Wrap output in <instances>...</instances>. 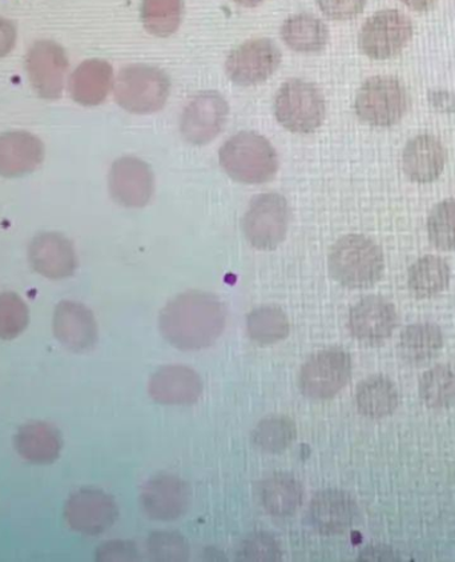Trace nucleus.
<instances>
[{"mask_svg":"<svg viewBox=\"0 0 455 562\" xmlns=\"http://www.w3.org/2000/svg\"><path fill=\"white\" fill-rule=\"evenodd\" d=\"M226 326V305L204 291L180 293L167 303L159 316L161 336L168 345L185 352L214 346Z\"/></svg>","mask_w":455,"mask_h":562,"instance_id":"nucleus-1","label":"nucleus"},{"mask_svg":"<svg viewBox=\"0 0 455 562\" xmlns=\"http://www.w3.org/2000/svg\"><path fill=\"white\" fill-rule=\"evenodd\" d=\"M329 273L349 290H366L383 278L385 261L383 249L364 235H346L330 249Z\"/></svg>","mask_w":455,"mask_h":562,"instance_id":"nucleus-2","label":"nucleus"},{"mask_svg":"<svg viewBox=\"0 0 455 562\" xmlns=\"http://www.w3.org/2000/svg\"><path fill=\"white\" fill-rule=\"evenodd\" d=\"M220 166L230 179L241 184L271 182L278 170V156L265 136L242 131L224 143Z\"/></svg>","mask_w":455,"mask_h":562,"instance_id":"nucleus-3","label":"nucleus"},{"mask_svg":"<svg viewBox=\"0 0 455 562\" xmlns=\"http://www.w3.org/2000/svg\"><path fill=\"white\" fill-rule=\"evenodd\" d=\"M114 92L116 103L130 114H153L163 109L170 98L171 80L158 67L133 65L118 72Z\"/></svg>","mask_w":455,"mask_h":562,"instance_id":"nucleus-4","label":"nucleus"},{"mask_svg":"<svg viewBox=\"0 0 455 562\" xmlns=\"http://www.w3.org/2000/svg\"><path fill=\"white\" fill-rule=\"evenodd\" d=\"M326 99L314 83L303 79L285 82L276 93L273 114L285 130L311 134L326 121Z\"/></svg>","mask_w":455,"mask_h":562,"instance_id":"nucleus-5","label":"nucleus"},{"mask_svg":"<svg viewBox=\"0 0 455 562\" xmlns=\"http://www.w3.org/2000/svg\"><path fill=\"white\" fill-rule=\"evenodd\" d=\"M410 100L405 86L397 78L374 77L361 86L355 97V114L367 126L388 128L407 114Z\"/></svg>","mask_w":455,"mask_h":562,"instance_id":"nucleus-6","label":"nucleus"},{"mask_svg":"<svg viewBox=\"0 0 455 562\" xmlns=\"http://www.w3.org/2000/svg\"><path fill=\"white\" fill-rule=\"evenodd\" d=\"M291 223V210L280 193L268 192L254 196L242 217V233L255 249L273 251L285 240Z\"/></svg>","mask_w":455,"mask_h":562,"instance_id":"nucleus-7","label":"nucleus"},{"mask_svg":"<svg viewBox=\"0 0 455 562\" xmlns=\"http://www.w3.org/2000/svg\"><path fill=\"white\" fill-rule=\"evenodd\" d=\"M353 363L345 349L332 347L311 355L298 374L305 397L329 400L338 396L352 378Z\"/></svg>","mask_w":455,"mask_h":562,"instance_id":"nucleus-8","label":"nucleus"},{"mask_svg":"<svg viewBox=\"0 0 455 562\" xmlns=\"http://www.w3.org/2000/svg\"><path fill=\"white\" fill-rule=\"evenodd\" d=\"M413 36L410 19L397 10H384L367 19L360 31L361 52L374 60L395 58Z\"/></svg>","mask_w":455,"mask_h":562,"instance_id":"nucleus-9","label":"nucleus"},{"mask_svg":"<svg viewBox=\"0 0 455 562\" xmlns=\"http://www.w3.org/2000/svg\"><path fill=\"white\" fill-rule=\"evenodd\" d=\"M282 65V52L271 40L242 43L228 55L226 71L237 86L249 87L266 82Z\"/></svg>","mask_w":455,"mask_h":562,"instance_id":"nucleus-10","label":"nucleus"},{"mask_svg":"<svg viewBox=\"0 0 455 562\" xmlns=\"http://www.w3.org/2000/svg\"><path fill=\"white\" fill-rule=\"evenodd\" d=\"M229 105L221 93L203 91L185 105L180 119V131L193 146L208 145L219 136L228 121Z\"/></svg>","mask_w":455,"mask_h":562,"instance_id":"nucleus-11","label":"nucleus"},{"mask_svg":"<svg viewBox=\"0 0 455 562\" xmlns=\"http://www.w3.org/2000/svg\"><path fill=\"white\" fill-rule=\"evenodd\" d=\"M65 517L75 532L99 536L114 527L118 508L115 498L109 493L102 490L83 488L68 498Z\"/></svg>","mask_w":455,"mask_h":562,"instance_id":"nucleus-12","label":"nucleus"},{"mask_svg":"<svg viewBox=\"0 0 455 562\" xmlns=\"http://www.w3.org/2000/svg\"><path fill=\"white\" fill-rule=\"evenodd\" d=\"M192 499L190 485L170 473L149 479L140 492L143 512L156 521H173L189 510Z\"/></svg>","mask_w":455,"mask_h":562,"instance_id":"nucleus-13","label":"nucleus"},{"mask_svg":"<svg viewBox=\"0 0 455 562\" xmlns=\"http://www.w3.org/2000/svg\"><path fill=\"white\" fill-rule=\"evenodd\" d=\"M68 59L64 47L52 41L34 43L26 55V71L33 89L43 99H59L65 89Z\"/></svg>","mask_w":455,"mask_h":562,"instance_id":"nucleus-14","label":"nucleus"},{"mask_svg":"<svg viewBox=\"0 0 455 562\" xmlns=\"http://www.w3.org/2000/svg\"><path fill=\"white\" fill-rule=\"evenodd\" d=\"M109 186L112 199L127 209L145 207L153 196L155 177L145 160L126 156L111 167Z\"/></svg>","mask_w":455,"mask_h":562,"instance_id":"nucleus-15","label":"nucleus"},{"mask_svg":"<svg viewBox=\"0 0 455 562\" xmlns=\"http://www.w3.org/2000/svg\"><path fill=\"white\" fill-rule=\"evenodd\" d=\"M397 324L395 305L384 297L361 299L349 312V329L352 336L367 347H376L390 339Z\"/></svg>","mask_w":455,"mask_h":562,"instance_id":"nucleus-16","label":"nucleus"},{"mask_svg":"<svg viewBox=\"0 0 455 562\" xmlns=\"http://www.w3.org/2000/svg\"><path fill=\"white\" fill-rule=\"evenodd\" d=\"M201 374L190 367L171 364L159 368L148 381L149 397L160 405H192L203 396Z\"/></svg>","mask_w":455,"mask_h":562,"instance_id":"nucleus-17","label":"nucleus"},{"mask_svg":"<svg viewBox=\"0 0 455 562\" xmlns=\"http://www.w3.org/2000/svg\"><path fill=\"white\" fill-rule=\"evenodd\" d=\"M359 507L345 491L323 490L311 498L308 521L310 527L323 536L345 533L357 521Z\"/></svg>","mask_w":455,"mask_h":562,"instance_id":"nucleus-18","label":"nucleus"},{"mask_svg":"<svg viewBox=\"0 0 455 562\" xmlns=\"http://www.w3.org/2000/svg\"><path fill=\"white\" fill-rule=\"evenodd\" d=\"M54 334L72 352L90 351L98 342L96 318L84 304L65 300L55 310Z\"/></svg>","mask_w":455,"mask_h":562,"instance_id":"nucleus-19","label":"nucleus"},{"mask_svg":"<svg viewBox=\"0 0 455 562\" xmlns=\"http://www.w3.org/2000/svg\"><path fill=\"white\" fill-rule=\"evenodd\" d=\"M29 258L37 273L52 280L71 278L78 268L72 243L60 234L46 233L35 236L30 243Z\"/></svg>","mask_w":455,"mask_h":562,"instance_id":"nucleus-20","label":"nucleus"},{"mask_svg":"<svg viewBox=\"0 0 455 562\" xmlns=\"http://www.w3.org/2000/svg\"><path fill=\"white\" fill-rule=\"evenodd\" d=\"M446 149L432 135H419L408 142L402 153V170L411 182L433 183L444 172Z\"/></svg>","mask_w":455,"mask_h":562,"instance_id":"nucleus-21","label":"nucleus"},{"mask_svg":"<svg viewBox=\"0 0 455 562\" xmlns=\"http://www.w3.org/2000/svg\"><path fill=\"white\" fill-rule=\"evenodd\" d=\"M45 159L39 137L24 131L0 135V177L21 178L34 172Z\"/></svg>","mask_w":455,"mask_h":562,"instance_id":"nucleus-22","label":"nucleus"},{"mask_svg":"<svg viewBox=\"0 0 455 562\" xmlns=\"http://www.w3.org/2000/svg\"><path fill=\"white\" fill-rule=\"evenodd\" d=\"M114 86V70L109 61L90 59L75 70L68 83L71 98L84 108H95L107 99Z\"/></svg>","mask_w":455,"mask_h":562,"instance_id":"nucleus-23","label":"nucleus"},{"mask_svg":"<svg viewBox=\"0 0 455 562\" xmlns=\"http://www.w3.org/2000/svg\"><path fill=\"white\" fill-rule=\"evenodd\" d=\"M16 452L31 464L48 465L59 459L64 441L59 430L47 423H30L18 430Z\"/></svg>","mask_w":455,"mask_h":562,"instance_id":"nucleus-24","label":"nucleus"},{"mask_svg":"<svg viewBox=\"0 0 455 562\" xmlns=\"http://www.w3.org/2000/svg\"><path fill=\"white\" fill-rule=\"evenodd\" d=\"M261 507L276 517H289L300 509L304 491L300 481L289 473H273L259 484Z\"/></svg>","mask_w":455,"mask_h":562,"instance_id":"nucleus-25","label":"nucleus"},{"mask_svg":"<svg viewBox=\"0 0 455 562\" xmlns=\"http://www.w3.org/2000/svg\"><path fill=\"white\" fill-rule=\"evenodd\" d=\"M444 347V334L433 323H417L405 328L398 342L402 360L411 366L428 364Z\"/></svg>","mask_w":455,"mask_h":562,"instance_id":"nucleus-26","label":"nucleus"},{"mask_svg":"<svg viewBox=\"0 0 455 562\" xmlns=\"http://www.w3.org/2000/svg\"><path fill=\"white\" fill-rule=\"evenodd\" d=\"M282 37L286 46L300 54H319L327 47L329 30L321 19L310 14L293 15L283 24Z\"/></svg>","mask_w":455,"mask_h":562,"instance_id":"nucleus-27","label":"nucleus"},{"mask_svg":"<svg viewBox=\"0 0 455 562\" xmlns=\"http://www.w3.org/2000/svg\"><path fill=\"white\" fill-rule=\"evenodd\" d=\"M398 402L400 397L395 383L382 374L367 378L355 391V404L360 414L374 420L395 414Z\"/></svg>","mask_w":455,"mask_h":562,"instance_id":"nucleus-28","label":"nucleus"},{"mask_svg":"<svg viewBox=\"0 0 455 562\" xmlns=\"http://www.w3.org/2000/svg\"><path fill=\"white\" fill-rule=\"evenodd\" d=\"M451 283V267L439 256L428 255L409 268L408 285L411 295L432 299L447 289Z\"/></svg>","mask_w":455,"mask_h":562,"instance_id":"nucleus-29","label":"nucleus"},{"mask_svg":"<svg viewBox=\"0 0 455 562\" xmlns=\"http://www.w3.org/2000/svg\"><path fill=\"white\" fill-rule=\"evenodd\" d=\"M247 333L254 345L268 347L277 345L291 334V323L277 305H261L249 312Z\"/></svg>","mask_w":455,"mask_h":562,"instance_id":"nucleus-30","label":"nucleus"},{"mask_svg":"<svg viewBox=\"0 0 455 562\" xmlns=\"http://www.w3.org/2000/svg\"><path fill=\"white\" fill-rule=\"evenodd\" d=\"M184 10V0H143L140 8L143 26L155 36H171L182 24Z\"/></svg>","mask_w":455,"mask_h":562,"instance_id":"nucleus-31","label":"nucleus"},{"mask_svg":"<svg viewBox=\"0 0 455 562\" xmlns=\"http://www.w3.org/2000/svg\"><path fill=\"white\" fill-rule=\"evenodd\" d=\"M297 439V427L286 416H268L254 427L252 442L259 451L270 454L283 453Z\"/></svg>","mask_w":455,"mask_h":562,"instance_id":"nucleus-32","label":"nucleus"},{"mask_svg":"<svg viewBox=\"0 0 455 562\" xmlns=\"http://www.w3.org/2000/svg\"><path fill=\"white\" fill-rule=\"evenodd\" d=\"M420 397L426 407L446 409L455 405V370L451 366H435L422 374Z\"/></svg>","mask_w":455,"mask_h":562,"instance_id":"nucleus-33","label":"nucleus"},{"mask_svg":"<svg viewBox=\"0 0 455 562\" xmlns=\"http://www.w3.org/2000/svg\"><path fill=\"white\" fill-rule=\"evenodd\" d=\"M429 240L441 251L455 252V199H446L430 212Z\"/></svg>","mask_w":455,"mask_h":562,"instance_id":"nucleus-34","label":"nucleus"},{"mask_svg":"<svg viewBox=\"0 0 455 562\" xmlns=\"http://www.w3.org/2000/svg\"><path fill=\"white\" fill-rule=\"evenodd\" d=\"M29 307L14 292L0 295V340L16 339L27 328Z\"/></svg>","mask_w":455,"mask_h":562,"instance_id":"nucleus-35","label":"nucleus"},{"mask_svg":"<svg viewBox=\"0 0 455 562\" xmlns=\"http://www.w3.org/2000/svg\"><path fill=\"white\" fill-rule=\"evenodd\" d=\"M147 549L156 561H185L191 553L190 542L183 535L163 530L148 537Z\"/></svg>","mask_w":455,"mask_h":562,"instance_id":"nucleus-36","label":"nucleus"},{"mask_svg":"<svg viewBox=\"0 0 455 562\" xmlns=\"http://www.w3.org/2000/svg\"><path fill=\"white\" fill-rule=\"evenodd\" d=\"M282 547L274 537L268 532L249 535L241 542L237 559L252 562H273L282 560Z\"/></svg>","mask_w":455,"mask_h":562,"instance_id":"nucleus-37","label":"nucleus"},{"mask_svg":"<svg viewBox=\"0 0 455 562\" xmlns=\"http://www.w3.org/2000/svg\"><path fill=\"white\" fill-rule=\"evenodd\" d=\"M322 14L332 21H351L364 11L366 0H316Z\"/></svg>","mask_w":455,"mask_h":562,"instance_id":"nucleus-38","label":"nucleus"},{"mask_svg":"<svg viewBox=\"0 0 455 562\" xmlns=\"http://www.w3.org/2000/svg\"><path fill=\"white\" fill-rule=\"evenodd\" d=\"M96 560L137 561L140 560V553L134 541L112 540L98 548Z\"/></svg>","mask_w":455,"mask_h":562,"instance_id":"nucleus-39","label":"nucleus"},{"mask_svg":"<svg viewBox=\"0 0 455 562\" xmlns=\"http://www.w3.org/2000/svg\"><path fill=\"white\" fill-rule=\"evenodd\" d=\"M16 42V27L8 19L0 18V58L9 55Z\"/></svg>","mask_w":455,"mask_h":562,"instance_id":"nucleus-40","label":"nucleus"},{"mask_svg":"<svg viewBox=\"0 0 455 562\" xmlns=\"http://www.w3.org/2000/svg\"><path fill=\"white\" fill-rule=\"evenodd\" d=\"M361 561H395L397 554L388 547H367L360 553Z\"/></svg>","mask_w":455,"mask_h":562,"instance_id":"nucleus-41","label":"nucleus"},{"mask_svg":"<svg viewBox=\"0 0 455 562\" xmlns=\"http://www.w3.org/2000/svg\"><path fill=\"white\" fill-rule=\"evenodd\" d=\"M430 104L441 112H455V95L451 92L437 91L430 93Z\"/></svg>","mask_w":455,"mask_h":562,"instance_id":"nucleus-42","label":"nucleus"},{"mask_svg":"<svg viewBox=\"0 0 455 562\" xmlns=\"http://www.w3.org/2000/svg\"><path fill=\"white\" fill-rule=\"evenodd\" d=\"M401 2L411 10L425 12L432 10L437 0H401Z\"/></svg>","mask_w":455,"mask_h":562,"instance_id":"nucleus-43","label":"nucleus"},{"mask_svg":"<svg viewBox=\"0 0 455 562\" xmlns=\"http://www.w3.org/2000/svg\"><path fill=\"white\" fill-rule=\"evenodd\" d=\"M235 3L242 5V8H258L264 0H234Z\"/></svg>","mask_w":455,"mask_h":562,"instance_id":"nucleus-44","label":"nucleus"}]
</instances>
